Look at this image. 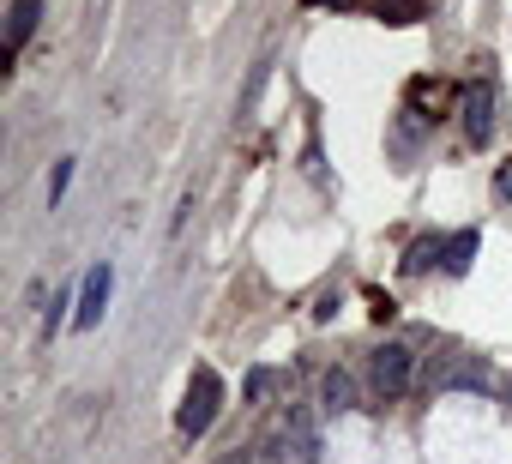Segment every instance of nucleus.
<instances>
[{"instance_id":"nucleus-13","label":"nucleus","mask_w":512,"mask_h":464,"mask_svg":"<svg viewBox=\"0 0 512 464\" xmlns=\"http://www.w3.org/2000/svg\"><path fill=\"white\" fill-rule=\"evenodd\" d=\"M67 181H73V163H61V169H55V181H49V199H61V193H67Z\"/></svg>"},{"instance_id":"nucleus-7","label":"nucleus","mask_w":512,"mask_h":464,"mask_svg":"<svg viewBox=\"0 0 512 464\" xmlns=\"http://www.w3.org/2000/svg\"><path fill=\"white\" fill-rule=\"evenodd\" d=\"M320 410H326V416H350V410H362V386H356L350 368H326V374H320Z\"/></svg>"},{"instance_id":"nucleus-9","label":"nucleus","mask_w":512,"mask_h":464,"mask_svg":"<svg viewBox=\"0 0 512 464\" xmlns=\"http://www.w3.org/2000/svg\"><path fill=\"white\" fill-rule=\"evenodd\" d=\"M476 248H482L476 229H458V236H446V248H440V272H446V278H464L470 260H476Z\"/></svg>"},{"instance_id":"nucleus-5","label":"nucleus","mask_w":512,"mask_h":464,"mask_svg":"<svg viewBox=\"0 0 512 464\" xmlns=\"http://www.w3.org/2000/svg\"><path fill=\"white\" fill-rule=\"evenodd\" d=\"M284 446L296 452V464H320V422L308 404H290L284 410Z\"/></svg>"},{"instance_id":"nucleus-6","label":"nucleus","mask_w":512,"mask_h":464,"mask_svg":"<svg viewBox=\"0 0 512 464\" xmlns=\"http://www.w3.org/2000/svg\"><path fill=\"white\" fill-rule=\"evenodd\" d=\"M109 290H115V266H97V272L85 278V290H79V314H73L79 332H91V326L109 314Z\"/></svg>"},{"instance_id":"nucleus-2","label":"nucleus","mask_w":512,"mask_h":464,"mask_svg":"<svg viewBox=\"0 0 512 464\" xmlns=\"http://www.w3.org/2000/svg\"><path fill=\"white\" fill-rule=\"evenodd\" d=\"M416 374H422V356H416L410 344L386 338V344H374V350H368V386H374V398H380V404H398V398L416 386Z\"/></svg>"},{"instance_id":"nucleus-14","label":"nucleus","mask_w":512,"mask_h":464,"mask_svg":"<svg viewBox=\"0 0 512 464\" xmlns=\"http://www.w3.org/2000/svg\"><path fill=\"white\" fill-rule=\"evenodd\" d=\"M223 464H253V458H247V452H229V458H223Z\"/></svg>"},{"instance_id":"nucleus-11","label":"nucleus","mask_w":512,"mask_h":464,"mask_svg":"<svg viewBox=\"0 0 512 464\" xmlns=\"http://www.w3.org/2000/svg\"><path fill=\"white\" fill-rule=\"evenodd\" d=\"M272 386H278V368H247V380H241V404H260Z\"/></svg>"},{"instance_id":"nucleus-8","label":"nucleus","mask_w":512,"mask_h":464,"mask_svg":"<svg viewBox=\"0 0 512 464\" xmlns=\"http://www.w3.org/2000/svg\"><path fill=\"white\" fill-rule=\"evenodd\" d=\"M37 19H43V0H13V13H7V55H19L37 37Z\"/></svg>"},{"instance_id":"nucleus-3","label":"nucleus","mask_w":512,"mask_h":464,"mask_svg":"<svg viewBox=\"0 0 512 464\" xmlns=\"http://www.w3.org/2000/svg\"><path fill=\"white\" fill-rule=\"evenodd\" d=\"M223 410V374L217 368H193L187 392H181V410H175V434L181 440H205V428L217 422Z\"/></svg>"},{"instance_id":"nucleus-1","label":"nucleus","mask_w":512,"mask_h":464,"mask_svg":"<svg viewBox=\"0 0 512 464\" xmlns=\"http://www.w3.org/2000/svg\"><path fill=\"white\" fill-rule=\"evenodd\" d=\"M422 386L428 392H470V398H482L494 386V368H488V356H470V350H434L422 362Z\"/></svg>"},{"instance_id":"nucleus-10","label":"nucleus","mask_w":512,"mask_h":464,"mask_svg":"<svg viewBox=\"0 0 512 464\" xmlns=\"http://www.w3.org/2000/svg\"><path fill=\"white\" fill-rule=\"evenodd\" d=\"M440 248H446L440 236H416V242L404 248V260H398V272H404V278H422L428 266H440Z\"/></svg>"},{"instance_id":"nucleus-12","label":"nucleus","mask_w":512,"mask_h":464,"mask_svg":"<svg viewBox=\"0 0 512 464\" xmlns=\"http://www.w3.org/2000/svg\"><path fill=\"white\" fill-rule=\"evenodd\" d=\"M494 193H500V199H506V205H512V157H506V163H500V169H494Z\"/></svg>"},{"instance_id":"nucleus-4","label":"nucleus","mask_w":512,"mask_h":464,"mask_svg":"<svg viewBox=\"0 0 512 464\" xmlns=\"http://www.w3.org/2000/svg\"><path fill=\"white\" fill-rule=\"evenodd\" d=\"M494 121H500L494 85H488V79H482V85H464V97H458V127H464V139H470L476 151L494 139Z\"/></svg>"}]
</instances>
